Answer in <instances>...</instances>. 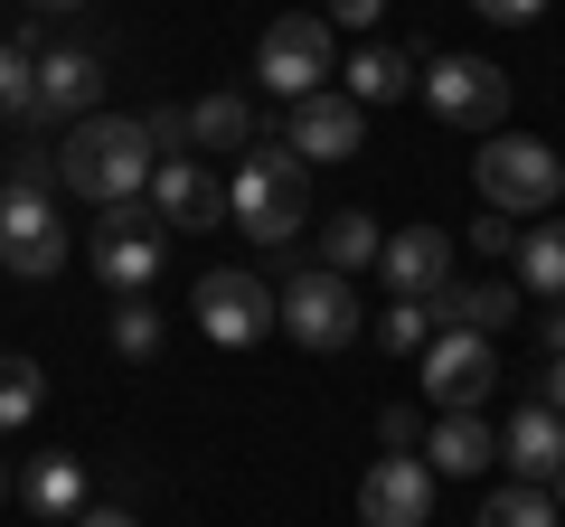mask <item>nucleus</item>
<instances>
[{"instance_id":"obj_38","label":"nucleus","mask_w":565,"mask_h":527,"mask_svg":"<svg viewBox=\"0 0 565 527\" xmlns=\"http://www.w3.org/2000/svg\"><path fill=\"white\" fill-rule=\"evenodd\" d=\"M556 508H565V471H556Z\"/></svg>"},{"instance_id":"obj_7","label":"nucleus","mask_w":565,"mask_h":527,"mask_svg":"<svg viewBox=\"0 0 565 527\" xmlns=\"http://www.w3.org/2000/svg\"><path fill=\"white\" fill-rule=\"evenodd\" d=\"M282 330L302 348H349L367 330V311H359V283L349 273H330V264H302L292 283H282Z\"/></svg>"},{"instance_id":"obj_2","label":"nucleus","mask_w":565,"mask_h":527,"mask_svg":"<svg viewBox=\"0 0 565 527\" xmlns=\"http://www.w3.org/2000/svg\"><path fill=\"white\" fill-rule=\"evenodd\" d=\"M57 151H29L20 180L0 189V264L10 273H29V283H47L66 264V217H57Z\"/></svg>"},{"instance_id":"obj_16","label":"nucleus","mask_w":565,"mask_h":527,"mask_svg":"<svg viewBox=\"0 0 565 527\" xmlns=\"http://www.w3.org/2000/svg\"><path fill=\"white\" fill-rule=\"evenodd\" d=\"M500 462L519 471V481L556 490V471H565V415L546 406V396H537V406H519V424L500 433Z\"/></svg>"},{"instance_id":"obj_24","label":"nucleus","mask_w":565,"mask_h":527,"mask_svg":"<svg viewBox=\"0 0 565 527\" xmlns=\"http://www.w3.org/2000/svg\"><path fill=\"white\" fill-rule=\"evenodd\" d=\"M481 527H565V508H556V490L519 481V490H490L481 499Z\"/></svg>"},{"instance_id":"obj_3","label":"nucleus","mask_w":565,"mask_h":527,"mask_svg":"<svg viewBox=\"0 0 565 527\" xmlns=\"http://www.w3.org/2000/svg\"><path fill=\"white\" fill-rule=\"evenodd\" d=\"M226 217L245 226L255 245H292L311 226V161L302 151H245L236 180H226Z\"/></svg>"},{"instance_id":"obj_15","label":"nucleus","mask_w":565,"mask_h":527,"mask_svg":"<svg viewBox=\"0 0 565 527\" xmlns=\"http://www.w3.org/2000/svg\"><path fill=\"white\" fill-rule=\"evenodd\" d=\"M104 95V66L95 47H47L39 57V104H29V122H85Z\"/></svg>"},{"instance_id":"obj_17","label":"nucleus","mask_w":565,"mask_h":527,"mask_svg":"<svg viewBox=\"0 0 565 527\" xmlns=\"http://www.w3.org/2000/svg\"><path fill=\"white\" fill-rule=\"evenodd\" d=\"M20 499H29L39 527H76L85 518V462H76V452H39L29 481H20Z\"/></svg>"},{"instance_id":"obj_8","label":"nucleus","mask_w":565,"mask_h":527,"mask_svg":"<svg viewBox=\"0 0 565 527\" xmlns=\"http://www.w3.org/2000/svg\"><path fill=\"white\" fill-rule=\"evenodd\" d=\"M189 311H199V330L217 348H255L264 330L282 321V292H264L255 273H199V302Z\"/></svg>"},{"instance_id":"obj_33","label":"nucleus","mask_w":565,"mask_h":527,"mask_svg":"<svg viewBox=\"0 0 565 527\" xmlns=\"http://www.w3.org/2000/svg\"><path fill=\"white\" fill-rule=\"evenodd\" d=\"M471 10H481V20H500V29H519V20H537L546 0H471Z\"/></svg>"},{"instance_id":"obj_10","label":"nucleus","mask_w":565,"mask_h":527,"mask_svg":"<svg viewBox=\"0 0 565 527\" xmlns=\"http://www.w3.org/2000/svg\"><path fill=\"white\" fill-rule=\"evenodd\" d=\"M424 104L444 122H462V132H490V122L509 114V76L490 57H434L424 66Z\"/></svg>"},{"instance_id":"obj_31","label":"nucleus","mask_w":565,"mask_h":527,"mask_svg":"<svg viewBox=\"0 0 565 527\" xmlns=\"http://www.w3.org/2000/svg\"><path fill=\"white\" fill-rule=\"evenodd\" d=\"M471 245H481V255H519V217H500V207H481V226H471Z\"/></svg>"},{"instance_id":"obj_18","label":"nucleus","mask_w":565,"mask_h":527,"mask_svg":"<svg viewBox=\"0 0 565 527\" xmlns=\"http://www.w3.org/2000/svg\"><path fill=\"white\" fill-rule=\"evenodd\" d=\"M519 321V283H444L434 292V330H509Z\"/></svg>"},{"instance_id":"obj_20","label":"nucleus","mask_w":565,"mask_h":527,"mask_svg":"<svg viewBox=\"0 0 565 527\" xmlns=\"http://www.w3.org/2000/svg\"><path fill=\"white\" fill-rule=\"evenodd\" d=\"M424 462H434V471H452V481H471L481 462H500V433H490L481 415H444V424L424 433Z\"/></svg>"},{"instance_id":"obj_32","label":"nucleus","mask_w":565,"mask_h":527,"mask_svg":"<svg viewBox=\"0 0 565 527\" xmlns=\"http://www.w3.org/2000/svg\"><path fill=\"white\" fill-rule=\"evenodd\" d=\"M377 10H386V0H321L330 29H377Z\"/></svg>"},{"instance_id":"obj_5","label":"nucleus","mask_w":565,"mask_h":527,"mask_svg":"<svg viewBox=\"0 0 565 527\" xmlns=\"http://www.w3.org/2000/svg\"><path fill=\"white\" fill-rule=\"evenodd\" d=\"M255 76H264V95H282V104L330 95V76H340L330 20H321V10H282V20L264 29V47H255Z\"/></svg>"},{"instance_id":"obj_30","label":"nucleus","mask_w":565,"mask_h":527,"mask_svg":"<svg viewBox=\"0 0 565 527\" xmlns=\"http://www.w3.org/2000/svg\"><path fill=\"white\" fill-rule=\"evenodd\" d=\"M377 443H386V452H415V443H424V415H415V406H386V415H377Z\"/></svg>"},{"instance_id":"obj_26","label":"nucleus","mask_w":565,"mask_h":527,"mask_svg":"<svg viewBox=\"0 0 565 527\" xmlns=\"http://www.w3.org/2000/svg\"><path fill=\"white\" fill-rule=\"evenodd\" d=\"M39 396H47L39 358H0V433H20L29 415H39Z\"/></svg>"},{"instance_id":"obj_22","label":"nucleus","mask_w":565,"mask_h":527,"mask_svg":"<svg viewBox=\"0 0 565 527\" xmlns=\"http://www.w3.org/2000/svg\"><path fill=\"white\" fill-rule=\"evenodd\" d=\"M377 255H386V236H377L367 207H340V217L321 226V264H330V273H359V264H377Z\"/></svg>"},{"instance_id":"obj_39","label":"nucleus","mask_w":565,"mask_h":527,"mask_svg":"<svg viewBox=\"0 0 565 527\" xmlns=\"http://www.w3.org/2000/svg\"><path fill=\"white\" fill-rule=\"evenodd\" d=\"M0 499H10V471H0Z\"/></svg>"},{"instance_id":"obj_23","label":"nucleus","mask_w":565,"mask_h":527,"mask_svg":"<svg viewBox=\"0 0 565 527\" xmlns=\"http://www.w3.org/2000/svg\"><path fill=\"white\" fill-rule=\"evenodd\" d=\"M519 283L546 292V302H565V217H546V226L519 236Z\"/></svg>"},{"instance_id":"obj_14","label":"nucleus","mask_w":565,"mask_h":527,"mask_svg":"<svg viewBox=\"0 0 565 527\" xmlns=\"http://www.w3.org/2000/svg\"><path fill=\"white\" fill-rule=\"evenodd\" d=\"M151 207H161L170 236H207V226L226 217V180L207 161H161L151 170Z\"/></svg>"},{"instance_id":"obj_29","label":"nucleus","mask_w":565,"mask_h":527,"mask_svg":"<svg viewBox=\"0 0 565 527\" xmlns=\"http://www.w3.org/2000/svg\"><path fill=\"white\" fill-rule=\"evenodd\" d=\"M141 122H151V142H161V161H189V114H180V104H151Z\"/></svg>"},{"instance_id":"obj_1","label":"nucleus","mask_w":565,"mask_h":527,"mask_svg":"<svg viewBox=\"0 0 565 527\" xmlns=\"http://www.w3.org/2000/svg\"><path fill=\"white\" fill-rule=\"evenodd\" d=\"M151 170H161V142H151L141 114H85V122H66V142H57V180L95 207L141 198Z\"/></svg>"},{"instance_id":"obj_9","label":"nucleus","mask_w":565,"mask_h":527,"mask_svg":"<svg viewBox=\"0 0 565 527\" xmlns=\"http://www.w3.org/2000/svg\"><path fill=\"white\" fill-rule=\"evenodd\" d=\"M490 386H500V358H490L481 330H444V340L424 348V396H434V415H481Z\"/></svg>"},{"instance_id":"obj_28","label":"nucleus","mask_w":565,"mask_h":527,"mask_svg":"<svg viewBox=\"0 0 565 527\" xmlns=\"http://www.w3.org/2000/svg\"><path fill=\"white\" fill-rule=\"evenodd\" d=\"M114 348H122V358H161V311H151V302H114Z\"/></svg>"},{"instance_id":"obj_4","label":"nucleus","mask_w":565,"mask_h":527,"mask_svg":"<svg viewBox=\"0 0 565 527\" xmlns=\"http://www.w3.org/2000/svg\"><path fill=\"white\" fill-rule=\"evenodd\" d=\"M471 180H481V207H500V217H546L565 198V161L537 132H490L471 151Z\"/></svg>"},{"instance_id":"obj_13","label":"nucleus","mask_w":565,"mask_h":527,"mask_svg":"<svg viewBox=\"0 0 565 527\" xmlns=\"http://www.w3.org/2000/svg\"><path fill=\"white\" fill-rule=\"evenodd\" d=\"M359 132H367V104H349L340 85H330V95H302L282 114V151H302V161H349Z\"/></svg>"},{"instance_id":"obj_12","label":"nucleus","mask_w":565,"mask_h":527,"mask_svg":"<svg viewBox=\"0 0 565 527\" xmlns=\"http://www.w3.org/2000/svg\"><path fill=\"white\" fill-rule=\"evenodd\" d=\"M377 273H386V302H434V292L452 283V236L444 226H396L386 255H377Z\"/></svg>"},{"instance_id":"obj_6","label":"nucleus","mask_w":565,"mask_h":527,"mask_svg":"<svg viewBox=\"0 0 565 527\" xmlns=\"http://www.w3.org/2000/svg\"><path fill=\"white\" fill-rule=\"evenodd\" d=\"M161 245H170V226H161V207H151V198L95 207V283L122 292V302H141L151 273H161Z\"/></svg>"},{"instance_id":"obj_34","label":"nucleus","mask_w":565,"mask_h":527,"mask_svg":"<svg viewBox=\"0 0 565 527\" xmlns=\"http://www.w3.org/2000/svg\"><path fill=\"white\" fill-rule=\"evenodd\" d=\"M76 527H141V518H132V508H85Z\"/></svg>"},{"instance_id":"obj_35","label":"nucleus","mask_w":565,"mask_h":527,"mask_svg":"<svg viewBox=\"0 0 565 527\" xmlns=\"http://www.w3.org/2000/svg\"><path fill=\"white\" fill-rule=\"evenodd\" d=\"M546 406H556V415H565V358H556V367H546Z\"/></svg>"},{"instance_id":"obj_25","label":"nucleus","mask_w":565,"mask_h":527,"mask_svg":"<svg viewBox=\"0 0 565 527\" xmlns=\"http://www.w3.org/2000/svg\"><path fill=\"white\" fill-rule=\"evenodd\" d=\"M377 340H386V358H424V348L444 340V330H434V302H386L377 311Z\"/></svg>"},{"instance_id":"obj_36","label":"nucleus","mask_w":565,"mask_h":527,"mask_svg":"<svg viewBox=\"0 0 565 527\" xmlns=\"http://www.w3.org/2000/svg\"><path fill=\"white\" fill-rule=\"evenodd\" d=\"M546 348H556V358H565V302L546 311Z\"/></svg>"},{"instance_id":"obj_27","label":"nucleus","mask_w":565,"mask_h":527,"mask_svg":"<svg viewBox=\"0 0 565 527\" xmlns=\"http://www.w3.org/2000/svg\"><path fill=\"white\" fill-rule=\"evenodd\" d=\"M29 104H39V57L20 39H0V122H29Z\"/></svg>"},{"instance_id":"obj_19","label":"nucleus","mask_w":565,"mask_h":527,"mask_svg":"<svg viewBox=\"0 0 565 527\" xmlns=\"http://www.w3.org/2000/svg\"><path fill=\"white\" fill-rule=\"evenodd\" d=\"M340 76H349V104H396L405 85H424V76H415V47H386V39H367Z\"/></svg>"},{"instance_id":"obj_11","label":"nucleus","mask_w":565,"mask_h":527,"mask_svg":"<svg viewBox=\"0 0 565 527\" xmlns=\"http://www.w3.org/2000/svg\"><path fill=\"white\" fill-rule=\"evenodd\" d=\"M424 518H434V462H415V452L367 462V481H359V527H424Z\"/></svg>"},{"instance_id":"obj_37","label":"nucleus","mask_w":565,"mask_h":527,"mask_svg":"<svg viewBox=\"0 0 565 527\" xmlns=\"http://www.w3.org/2000/svg\"><path fill=\"white\" fill-rule=\"evenodd\" d=\"M29 10H85V0H29Z\"/></svg>"},{"instance_id":"obj_21","label":"nucleus","mask_w":565,"mask_h":527,"mask_svg":"<svg viewBox=\"0 0 565 527\" xmlns=\"http://www.w3.org/2000/svg\"><path fill=\"white\" fill-rule=\"evenodd\" d=\"M189 151H255V104L245 95H207V104H189Z\"/></svg>"}]
</instances>
